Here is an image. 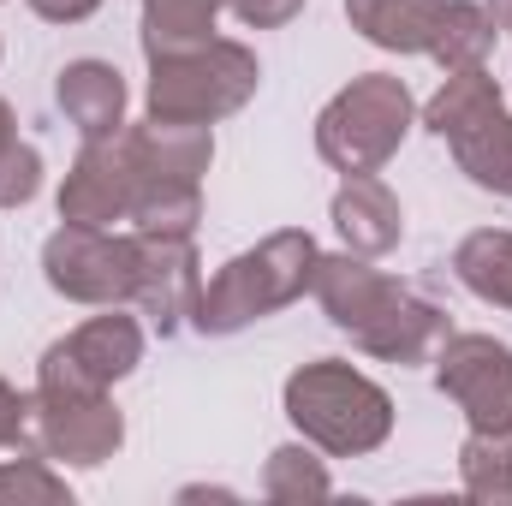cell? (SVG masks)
I'll list each match as a JSON object with an SVG mask.
<instances>
[{
    "label": "cell",
    "mask_w": 512,
    "mask_h": 506,
    "mask_svg": "<svg viewBox=\"0 0 512 506\" xmlns=\"http://www.w3.org/2000/svg\"><path fill=\"white\" fill-rule=\"evenodd\" d=\"M286 417L316 453H334V459H364L393 435L387 387H376L364 370L340 358H316L286 376Z\"/></svg>",
    "instance_id": "6da1fadb"
},
{
    "label": "cell",
    "mask_w": 512,
    "mask_h": 506,
    "mask_svg": "<svg viewBox=\"0 0 512 506\" xmlns=\"http://www.w3.org/2000/svg\"><path fill=\"white\" fill-rule=\"evenodd\" d=\"M316 256H322L316 239L298 233V227L268 233L256 251H239L233 262L215 268V280L197 298V322L191 328H203V334H239V328H251L262 316L298 304L310 292V280H316Z\"/></svg>",
    "instance_id": "7a4b0ae2"
},
{
    "label": "cell",
    "mask_w": 512,
    "mask_h": 506,
    "mask_svg": "<svg viewBox=\"0 0 512 506\" xmlns=\"http://www.w3.org/2000/svg\"><path fill=\"white\" fill-rule=\"evenodd\" d=\"M417 120V102L405 90V78L393 72H364L352 78L322 114H316V155L334 173H382L387 161L399 155L405 131Z\"/></svg>",
    "instance_id": "3957f363"
},
{
    "label": "cell",
    "mask_w": 512,
    "mask_h": 506,
    "mask_svg": "<svg viewBox=\"0 0 512 506\" xmlns=\"http://www.w3.org/2000/svg\"><path fill=\"white\" fill-rule=\"evenodd\" d=\"M262 84V66L245 42L209 36L203 48L149 60V114L155 120H185V126H215L239 114Z\"/></svg>",
    "instance_id": "277c9868"
},
{
    "label": "cell",
    "mask_w": 512,
    "mask_h": 506,
    "mask_svg": "<svg viewBox=\"0 0 512 506\" xmlns=\"http://www.w3.org/2000/svg\"><path fill=\"white\" fill-rule=\"evenodd\" d=\"M42 274L72 304H96V310L131 304V292H137V233L60 221V233H48V245H42Z\"/></svg>",
    "instance_id": "5b68a950"
},
{
    "label": "cell",
    "mask_w": 512,
    "mask_h": 506,
    "mask_svg": "<svg viewBox=\"0 0 512 506\" xmlns=\"http://www.w3.org/2000/svg\"><path fill=\"white\" fill-rule=\"evenodd\" d=\"M36 423H30V441L42 459H60V465H108L126 441V417L120 405L108 399V387H54V381H36Z\"/></svg>",
    "instance_id": "8992f818"
},
{
    "label": "cell",
    "mask_w": 512,
    "mask_h": 506,
    "mask_svg": "<svg viewBox=\"0 0 512 506\" xmlns=\"http://www.w3.org/2000/svg\"><path fill=\"white\" fill-rule=\"evenodd\" d=\"M435 387L465 411L471 429L512 435V346L495 334H447L435 352Z\"/></svg>",
    "instance_id": "52a82bcc"
},
{
    "label": "cell",
    "mask_w": 512,
    "mask_h": 506,
    "mask_svg": "<svg viewBox=\"0 0 512 506\" xmlns=\"http://www.w3.org/2000/svg\"><path fill=\"white\" fill-rule=\"evenodd\" d=\"M143 364V328L120 304H108V316L78 322L66 340H54L36 364V381L54 387H114Z\"/></svg>",
    "instance_id": "ba28073f"
},
{
    "label": "cell",
    "mask_w": 512,
    "mask_h": 506,
    "mask_svg": "<svg viewBox=\"0 0 512 506\" xmlns=\"http://www.w3.org/2000/svg\"><path fill=\"white\" fill-rule=\"evenodd\" d=\"M197 298H203V274H197L191 233H137V292H131V304L161 334H179L185 322H197Z\"/></svg>",
    "instance_id": "9c48e42d"
},
{
    "label": "cell",
    "mask_w": 512,
    "mask_h": 506,
    "mask_svg": "<svg viewBox=\"0 0 512 506\" xmlns=\"http://www.w3.org/2000/svg\"><path fill=\"white\" fill-rule=\"evenodd\" d=\"M60 221L72 227H114L131 221V155L126 137H96L78 149L66 185H60Z\"/></svg>",
    "instance_id": "30bf717a"
},
{
    "label": "cell",
    "mask_w": 512,
    "mask_h": 506,
    "mask_svg": "<svg viewBox=\"0 0 512 506\" xmlns=\"http://www.w3.org/2000/svg\"><path fill=\"white\" fill-rule=\"evenodd\" d=\"M447 310L441 304H429V298H417L411 286H399L393 298H387V310L364 328V334H352V346L358 352H370V358H382V364H429L441 346H447Z\"/></svg>",
    "instance_id": "8fae6325"
},
{
    "label": "cell",
    "mask_w": 512,
    "mask_h": 506,
    "mask_svg": "<svg viewBox=\"0 0 512 506\" xmlns=\"http://www.w3.org/2000/svg\"><path fill=\"white\" fill-rule=\"evenodd\" d=\"M310 292L322 298V310H328V322L340 334H364L387 310V298L399 292V280H387L382 268H370V256L340 251V256H316Z\"/></svg>",
    "instance_id": "7c38bea8"
},
{
    "label": "cell",
    "mask_w": 512,
    "mask_h": 506,
    "mask_svg": "<svg viewBox=\"0 0 512 506\" xmlns=\"http://www.w3.org/2000/svg\"><path fill=\"white\" fill-rule=\"evenodd\" d=\"M137 179H197L215 161V126H185V120H143V126L120 131Z\"/></svg>",
    "instance_id": "4fadbf2b"
},
{
    "label": "cell",
    "mask_w": 512,
    "mask_h": 506,
    "mask_svg": "<svg viewBox=\"0 0 512 506\" xmlns=\"http://www.w3.org/2000/svg\"><path fill=\"white\" fill-rule=\"evenodd\" d=\"M54 102L72 126L84 131V143L96 137H120L126 131V78L108 60H72L54 84Z\"/></svg>",
    "instance_id": "5bb4252c"
},
{
    "label": "cell",
    "mask_w": 512,
    "mask_h": 506,
    "mask_svg": "<svg viewBox=\"0 0 512 506\" xmlns=\"http://www.w3.org/2000/svg\"><path fill=\"white\" fill-rule=\"evenodd\" d=\"M334 233L346 239V251L358 256H387L405 233V215H399V197L387 191L376 173H352L340 191H334Z\"/></svg>",
    "instance_id": "9a60e30c"
},
{
    "label": "cell",
    "mask_w": 512,
    "mask_h": 506,
    "mask_svg": "<svg viewBox=\"0 0 512 506\" xmlns=\"http://www.w3.org/2000/svg\"><path fill=\"white\" fill-rule=\"evenodd\" d=\"M346 18L364 42H376L387 54H429L441 0H346Z\"/></svg>",
    "instance_id": "2e32d148"
},
{
    "label": "cell",
    "mask_w": 512,
    "mask_h": 506,
    "mask_svg": "<svg viewBox=\"0 0 512 506\" xmlns=\"http://www.w3.org/2000/svg\"><path fill=\"white\" fill-rule=\"evenodd\" d=\"M495 18L483 0H441V24H435V42H429V60L441 72H477L489 66L495 54Z\"/></svg>",
    "instance_id": "e0dca14e"
},
{
    "label": "cell",
    "mask_w": 512,
    "mask_h": 506,
    "mask_svg": "<svg viewBox=\"0 0 512 506\" xmlns=\"http://www.w3.org/2000/svg\"><path fill=\"white\" fill-rule=\"evenodd\" d=\"M221 12H227V0H143V54L167 60V54L203 48L215 36Z\"/></svg>",
    "instance_id": "ac0fdd59"
},
{
    "label": "cell",
    "mask_w": 512,
    "mask_h": 506,
    "mask_svg": "<svg viewBox=\"0 0 512 506\" xmlns=\"http://www.w3.org/2000/svg\"><path fill=\"white\" fill-rule=\"evenodd\" d=\"M447 143H453V161H459V173L471 185H483L495 197H512V114L507 108H495L489 120H477L471 131H459Z\"/></svg>",
    "instance_id": "d6986e66"
},
{
    "label": "cell",
    "mask_w": 512,
    "mask_h": 506,
    "mask_svg": "<svg viewBox=\"0 0 512 506\" xmlns=\"http://www.w3.org/2000/svg\"><path fill=\"white\" fill-rule=\"evenodd\" d=\"M495 108H507V96H501V84L489 78V66H477V72H447V84L429 96V108H423V126L435 131V137H459V131H471L477 120H489Z\"/></svg>",
    "instance_id": "ffe728a7"
},
{
    "label": "cell",
    "mask_w": 512,
    "mask_h": 506,
    "mask_svg": "<svg viewBox=\"0 0 512 506\" xmlns=\"http://www.w3.org/2000/svg\"><path fill=\"white\" fill-rule=\"evenodd\" d=\"M453 274L465 280V292H477L483 304H501L512 310V233H471L459 251H453Z\"/></svg>",
    "instance_id": "44dd1931"
},
{
    "label": "cell",
    "mask_w": 512,
    "mask_h": 506,
    "mask_svg": "<svg viewBox=\"0 0 512 506\" xmlns=\"http://www.w3.org/2000/svg\"><path fill=\"white\" fill-rule=\"evenodd\" d=\"M459 483H465L471 501L512 506V435L471 429V441L459 447Z\"/></svg>",
    "instance_id": "7402d4cb"
},
{
    "label": "cell",
    "mask_w": 512,
    "mask_h": 506,
    "mask_svg": "<svg viewBox=\"0 0 512 506\" xmlns=\"http://www.w3.org/2000/svg\"><path fill=\"white\" fill-rule=\"evenodd\" d=\"M262 495L268 501H322V495H334V477L310 441H286L262 465Z\"/></svg>",
    "instance_id": "603a6c76"
},
{
    "label": "cell",
    "mask_w": 512,
    "mask_h": 506,
    "mask_svg": "<svg viewBox=\"0 0 512 506\" xmlns=\"http://www.w3.org/2000/svg\"><path fill=\"white\" fill-rule=\"evenodd\" d=\"M0 501L60 506V501H72V489H66V477L48 471V459H6L0 465Z\"/></svg>",
    "instance_id": "cb8c5ba5"
},
{
    "label": "cell",
    "mask_w": 512,
    "mask_h": 506,
    "mask_svg": "<svg viewBox=\"0 0 512 506\" xmlns=\"http://www.w3.org/2000/svg\"><path fill=\"white\" fill-rule=\"evenodd\" d=\"M36 191H42V155H36V143L12 137L0 149V209H24Z\"/></svg>",
    "instance_id": "d4e9b609"
},
{
    "label": "cell",
    "mask_w": 512,
    "mask_h": 506,
    "mask_svg": "<svg viewBox=\"0 0 512 506\" xmlns=\"http://www.w3.org/2000/svg\"><path fill=\"white\" fill-rule=\"evenodd\" d=\"M30 423H36V399L18 393L12 381H0V447H24Z\"/></svg>",
    "instance_id": "484cf974"
},
{
    "label": "cell",
    "mask_w": 512,
    "mask_h": 506,
    "mask_svg": "<svg viewBox=\"0 0 512 506\" xmlns=\"http://www.w3.org/2000/svg\"><path fill=\"white\" fill-rule=\"evenodd\" d=\"M227 12L239 24H251V30H280V24H292L304 12V0H227Z\"/></svg>",
    "instance_id": "4316f807"
},
{
    "label": "cell",
    "mask_w": 512,
    "mask_h": 506,
    "mask_svg": "<svg viewBox=\"0 0 512 506\" xmlns=\"http://www.w3.org/2000/svg\"><path fill=\"white\" fill-rule=\"evenodd\" d=\"M96 6H102V0H30V12L48 18V24H84Z\"/></svg>",
    "instance_id": "83f0119b"
},
{
    "label": "cell",
    "mask_w": 512,
    "mask_h": 506,
    "mask_svg": "<svg viewBox=\"0 0 512 506\" xmlns=\"http://www.w3.org/2000/svg\"><path fill=\"white\" fill-rule=\"evenodd\" d=\"M489 18H495V30L512 36V0H489Z\"/></svg>",
    "instance_id": "f1b7e54d"
},
{
    "label": "cell",
    "mask_w": 512,
    "mask_h": 506,
    "mask_svg": "<svg viewBox=\"0 0 512 506\" xmlns=\"http://www.w3.org/2000/svg\"><path fill=\"white\" fill-rule=\"evenodd\" d=\"M12 137H18V120H12V108H6V102H0V149H6V143H12Z\"/></svg>",
    "instance_id": "f546056e"
}]
</instances>
